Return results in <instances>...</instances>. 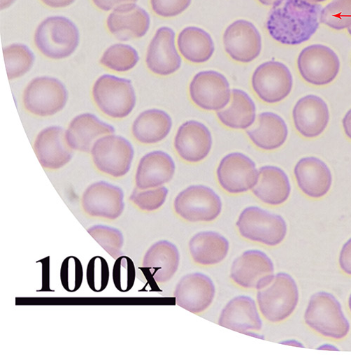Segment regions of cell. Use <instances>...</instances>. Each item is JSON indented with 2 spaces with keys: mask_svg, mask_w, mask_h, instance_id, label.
Listing matches in <instances>:
<instances>
[{
  "mask_svg": "<svg viewBox=\"0 0 351 358\" xmlns=\"http://www.w3.org/2000/svg\"><path fill=\"white\" fill-rule=\"evenodd\" d=\"M322 10L321 5L307 0H280L268 15L267 31L280 44L301 45L317 31Z\"/></svg>",
  "mask_w": 351,
  "mask_h": 358,
  "instance_id": "obj_1",
  "label": "cell"
},
{
  "mask_svg": "<svg viewBox=\"0 0 351 358\" xmlns=\"http://www.w3.org/2000/svg\"><path fill=\"white\" fill-rule=\"evenodd\" d=\"M80 43L76 25L64 17H50L37 28L35 34L36 48L48 58L64 59L71 57Z\"/></svg>",
  "mask_w": 351,
  "mask_h": 358,
  "instance_id": "obj_2",
  "label": "cell"
},
{
  "mask_svg": "<svg viewBox=\"0 0 351 358\" xmlns=\"http://www.w3.org/2000/svg\"><path fill=\"white\" fill-rule=\"evenodd\" d=\"M306 324L318 334L333 339L345 338L350 323L336 297L327 292H319L310 299L304 314Z\"/></svg>",
  "mask_w": 351,
  "mask_h": 358,
  "instance_id": "obj_3",
  "label": "cell"
},
{
  "mask_svg": "<svg viewBox=\"0 0 351 358\" xmlns=\"http://www.w3.org/2000/svg\"><path fill=\"white\" fill-rule=\"evenodd\" d=\"M257 301L262 316L273 323L282 322L295 310L299 293L294 279L280 272L268 286L257 290Z\"/></svg>",
  "mask_w": 351,
  "mask_h": 358,
  "instance_id": "obj_4",
  "label": "cell"
},
{
  "mask_svg": "<svg viewBox=\"0 0 351 358\" xmlns=\"http://www.w3.org/2000/svg\"><path fill=\"white\" fill-rule=\"evenodd\" d=\"M236 227L244 239L268 247L279 245L287 234V224L280 215L256 206L241 213Z\"/></svg>",
  "mask_w": 351,
  "mask_h": 358,
  "instance_id": "obj_5",
  "label": "cell"
},
{
  "mask_svg": "<svg viewBox=\"0 0 351 358\" xmlns=\"http://www.w3.org/2000/svg\"><path fill=\"white\" fill-rule=\"evenodd\" d=\"M92 96L99 109L114 119L127 117L136 103L131 80L111 75H103L97 79L93 86Z\"/></svg>",
  "mask_w": 351,
  "mask_h": 358,
  "instance_id": "obj_6",
  "label": "cell"
},
{
  "mask_svg": "<svg viewBox=\"0 0 351 358\" xmlns=\"http://www.w3.org/2000/svg\"><path fill=\"white\" fill-rule=\"evenodd\" d=\"M173 209L182 220L191 223L215 221L222 211V201L211 188L203 185L191 186L176 197Z\"/></svg>",
  "mask_w": 351,
  "mask_h": 358,
  "instance_id": "obj_7",
  "label": "cell"
},
{
  "mask_svg": "<svg viewBox=\"0 0 351 358\" xmlns=\"http://www.w3.org/2000/svg\"><path fill=\"white\" fill-rule=\"evenodd\" d=\"M65 85L52 77H38L34 79L24 93V104L31 113L41 116H52L62 111L68 101Z\"/></svg>",
  "mask_w": 351,
  "mask_h": 358,
  "instance_id": "obj_8",
  "label": "cell"
},
{
  "mask_svg": "<svg viewBox=\"0 0 351 358\" xmlns=\"http://www.w3.org/2000/svg\"><path fill=\"white\" fill-rule=\"evenodd\" d=\"M91 153L98 170L108 176L120 178L129 171L134 150L125 138L108 134L96 141Z\"/></svg>",
  "mask_w": 351,
  "mask_h": 358,
  "instance_id": "obj_9",
  "label": "cell"
},
{
  "mask_svg": "<svg viewBox=\"0 0 351 358\" xmlns=\"http://www.w3.org/2000/svg\"><path fill=\"white\" fill-rule=\"evenodd\" d=\"M275 275L273 262L258 250L242 253L233 262L230 271L233 282L246 289L259 290L271 284Z\"/></svg>",
  "mask_w": 351,
  "mask_h": 358,
  "instance_id": "obj_10",
  "label": "cell"
},
{
  "mask_svg": "<svg viewBox=\"0 0 351 358\" xmlns=\"http://www.w3.org/2000/svg\"><path fill=\"white\" fill-rule=\"evenodd\" d=\"M217 180L227 193L242 194L252 190L259 182V173L255 162L238 152L227 155L217 169Z\"/></svg>",
  "mask_w": 351,
  "mask_h": 358,
  "instance_id": "obj_11",
  "label": "cell"
},
{
  "mask_svg": "<svg viewBox=\"0 0 351 358\" xmlns=\"http://www.w3.org/2000/svg\"><path fill=\"white\" fill-rule=\"evenodd\" d=\"M252 87L263 102L275 104L289 95L293 87V78L284 64L270 61L261 64L255 71Z\"/></svg>",
  "mask_w": 351,
  "mask_h": 358,
  "instance_id": "obj_12",
  "label": "cell"
},
{
  "mask_svg": "<svg viewBox=\"0 0 351 358\" xmlns=\"http://www.w3.org/2000/svg\"><path fill=\"white\" fill-rule=\"evenodd\" d=\"M297 66L302 78L315 86L332 83L338 74L340 62L336 53L324 45H313L300 53Z\"/></svg>",
  "mask_w": 351,
  "mask_h": 358,
  "instance_id": "obj_13",
  "label": "cell"
},
{
  "mask_svg": "<svg viewBox=\"0 0 351 358\" xmlns=\"http://www.w3.org/2000/svg\"><path fill=\"white\" fill-rule=\"evenodd\" d=\"M189 95L199 108L208 111H220L229 104L232 90L223 74L206 71L194 76L189 85Z\"/></svg>",
  "mask_w": 351,
  "mask_h": 358,
  "instance_id": "obj_14",
  "label": "cell"
},
{
  "mask_svg": "<svg viewBox=\"0 0 351 358\" xmlns=\"http://www.w3.org/2000/svg\"><path fill=\"white\" fill-rule=\"evenodd\" d=\"M216 294L213 280L202 273L186 275L176 286L173 296L180 307L195 314H200L212 305Z\"/></svg>",
  "mask_w": 351,
  "mask_h": 358,
  "instance_id": "obj_15",
  "label": "cell"
},
{
  "mask_svg": "<svg viewBox=\"0 0 351 358\" xmlns=\"http://www.w3.org/2000/svg\"><path fill=\"white\" fill-rule=\"evenodd\" d=\"M226 52L235 62L249 64L261 54L262 42L255 26L246 20H238L226 30L223 37Z\"/></svg>",
  "mask_w": 351,
  "mask_h": 358,
  "instance_id": "obj_16",
  "label": "cell"
},
{
  "mask_svg": "<svg viewBox=\"0 0 351 358\" xmlns=\"http://www.w3.org/2000/svg\"><path fill=\"white\" fill-rule=\"evenodd\" d=\"M176 34L168 27L159 29L147 51L145 63L148 69L159 76H169L178 72L182 59L175 45Z\"/></svg>",
  "mask_w": 351,
  "mask_h": 358,
  "instance_id": "obj_17",
  "label": "cell"
},
{
  "mask_svg": "<svg viewBox=\"0 0 351 358\" xmlns=\"http://www.w3.org/2000/svg\"><path fill=\"white\" fill-rule=\"evenodd\" d=\"M174 148L183 160L189 163L200 162L207 158L212 150L211 131L199 121H187L176 134Z\"/></svg>",
  "mask_w": 351,
  "mask_h": 358,
  "instance_id": "obj_18",
  "label": "cell"
},
{
  "mask_svg": "<svg viewBox=\"0 0 351 358\" xmlns=\"http://www.w3.org/2000/svg\"><path fill=\"white\" fill-rule=\"evenodd\" d=\"M123 200L124 194L120 187L106 182H98L85 190L82 203L88 215L114 220L124 210Z\"/></svg>",
  "mask_w": 351,
  "mask_h": 358,
  "instance_id": "obj_19",
  "label": "cell"
},
{
  "mask_svg": "<svg viewBox=\"0 0 351 358\" xmlns=\"http://www.w3.org/2000/svg\"><path fill=\"white\" fill-rule=\"evenodd\" d=\"M292 117L297 131L305 138H313L321 135L327 128L329 112L322 99L310 94L296 102Z\"/></svg>",
  "mask_w": 351,
  "mask_h": 358,
  "instance_id": "obj_20",
  "label": "cell"
},
{
  "mask_svg": "<svg viewBox=\"0 0 351 358\" xmlns=\"http://www.w3.org/2000/svg\"><path fill=\"white\" fill-rule=\"evenodd\" d=\"M147 12L135 3L124 4L113 10L107 19L109 32L120 41L143 38L150 28Z\"/></svg>",
  "mask_w": 351,
  "mask_h": 358,
  "instance_id": "obj_21",
  "label": "cell"
},
{
  "mask_svg": "<svg viewBox=\"0 0 351 358\" xmlns=\"http://www.w3.org/2000/svg\"><path fill=\"white\" fill-rule=\"evenodd\" d=\"M34 148L42 166L49 169L62 168L73 157L66 131L59 126H50L42 130L37 136Z\"/></svg>",
  "mask_w": 351,
  "mask_h": 358,
  "instance_id": "obj_22",
  "label": "cell"
},
{
  "mask_svg": "<svg viewBox=\"0 0 351 358\" xmlns=\"http://www.w3.org/2000/svg\"><path fill=\"white\" fill-rule=\"evenodd\" d=\"M294 176L299 188L309 198L321 199L331 189L332 176L330 169L317 157L301 159L294 167Z\"/></svg>",
  "mask_w": 351,
  "mask_h": 358,
  "instance_id": "obj_23",
  "label": "cell"
},
{
  "mask_svg": "<svg viewBox=\"0 0 351 358\" xmlns=\"http://www.w3.org/2000/svg\"><path fill=\"white\" fill-rule=\"evenodd\" d=\"M176 171L173 158L166 152L155 150L139 161L135 181L140 190L155 189L171 181Z\"/></svg>",
  "mask_w": 351,
  "mask_h": 358,
  "instance_id": "obj_24",
  "label": "cell"
},
{
  "mask_svg": "<svg viewBox=\"0 0 351 358\" xmlns=\"http://www.w3.org/2000/svg\"><path fill=\"white\" fill-rule=\"evenodd\" d=\"M218 324L243 334L259 331L263 324L255 301L244 295L228 302L221 313Z\"/></svg>",
  "mask_w": 351,
  "mask_h": 358,
  "instance_id": "obj_25",
  "label": "cell"
},
{
  "mask_svg": "<svg viewBox=\"0 0 351 358\" xmlns=\"http://www.w3.org/2000/svg\"><path fill=\"white\" fill-rule=\"evenodd\" d=\"M115 131L112 125L101 120L95 115L83 113L71 122L66 135L68 143L73 150L89 152L99 137L113 134Z\"/></svg>",
  "mask_w": 351,
  "mask_h": 358,
  "instance_id": "obj_26",
  "label": "cell"
},
{
  "mask_svg": "<svg viewBox=\"0 0 351 358\" xmlns=\"http://www.w3.org/2000/svg\"><path fill=\"white\" fill-rule=\"evenodd\" d=\"M259 173V182L252 189L255 196L270 206L284 204L291 194V185L286 173L272 165L262 166Z\"/></svg>",
  "mask_w": 351,
  "mask_h": 358,
  "instance_id": "obj_27",
  "label": "cell"
},
{
  "mask_svg": "<svg viewBox=\"0 0 351 358\" xmlns=\"http://www.w3.org/2000/svg\"><path fill=\"white\" fill-rule=\"evenodd\" d=\"M180 254L177 246L167 241L155 243L146 252L143 265L155 282H168L178 272Z\"/></svg>",
  "mask_w": 351,
  "mask_h": 358,
  "instance_id": "obj_28",
  "label": "cell"
},
{
  "mask_svg": "<svg viewBox=\"0 0 351 358\" xmlns=\"http://www.w3.org/2000/svg\"><path fill=\"white\" fill-rule=\"evenodd\" d=\"M246 134L256 147L271 151L280 148L286 142L288 128L280 115L264 112L259 115L256 125Z\"/></svg>",
  "mask_w": 351,
  "mask_h": 358,
  "instance_id": "obj_29",
  "label": "cell"
},
{
  "mask_svg": "<svg viewBox=\"0 0 351 358\" xmlns=\"http://www.w3.org/2000/svg\"><path fill=\"white\" fill-rule=\"evenodd\" d=\"M189 252L193 261L198 265L211 266L220 264L229 252V242L215 231H201L189 241Z\"/></svg>",
  "mask_w": 351,
  "mask_h": 358,
  "instance_id": "obj_30",
  "label": "cell"
},
{
  "mask_svg": "<svg viewBox=\"0 0 351 358\" xmlns=\"http://www.w3.org/2000/svg\"><path fill=\"white\" fill-rule=\"evenodd\" d=\"M172 120L164 110L149 109L140 113L132 124L135 139L143 144H155L164 140L170 133Z\"/></svg>",
  "mask_w": 351,
  "mask_h": 358,
  "instance_id": "obj_31",
  "label": "cell"
},
{
  "mask_svg": "<svg viewBox=\"0 0 351 358\" xmlns=\"http://www.w3.org/2000/svg\"><path fill=\"white\" fill-rule=\"evenodd\" d=\"M217 116L221 123L229 129H247L256 121L257 107L247 92L234 89L231 104L217 111Z\"/></svg>",
  "mask_w": 351,
  "mask_h": 358,
  "instance_id": "obj_32",
  "label": "cell"
},
{
  "mask_svg": "<svg viewBox=\"0 0 351 358\" xmlns=\"http://www.w3.org/2000/svg\"><path fill=\"white\" fill-rule=\"evenodd\" d=\"M178 45L182 57L196 64L208 62L215 50L211 36L203 29L194 27L181 31L178 36Z\"/></svg>",
  "mask_w": 351,
  "mask_h": 358,
  "instance_id": "obj_33",
  "label": "cell"
},
{
  "mask_svg": "<svg viewBox=\"0 0 351 358\" xmlns=\"http://www.w3.org/2000/svg\"><path fill=\"white\" fill-rule=\"evenodd\" d=\"M3 55L9 80L22 77L33 67L35 56L24 45L14 44L3 48Z\"/></svg>",
  "mask_w": 351,
  "mask_h": 358,
  "instance_id": "obj_34",
  "label": "cell"
},
{
  "mask_svg": "<svg viewBox=\"0 0 351 358\" xmlns=\"http://www.w3.org/2000/svg\"><path fill=\"white\" fill-rule=\"evenodd\" d=\"M138 61V54L134 48L124 44H115L105 51L100 63L111 71L124 73L134 69Z\"/></svg>",
  "mask_w": 351,
  "mask_h": 358,
  "instance_id": "obj_35",
  "label": "cell"
},
{
  "mask_svg": "<svg viewBox=\"0 0 351 358\" xmlns=\"http://www.w3.org/2000/svg\"><path fill=\"white\" fill-rule=\"evenodd\" d=\"M320 23L341 31L351 27V0H333L322 9Z\"/></svg>",
  "mask_w": 351,
  "mask_h": 358,
  "instance_id": "obj_36",
  "label": "cell"
},
{
  "mask_svg": "<svg viewBox=\"0 0 351 358\" xmlns=\"http://www.w3.org/2000/svg\"><path fill=\"white\" fill-rule=\"evenodd\" d=\"M168 194L165 187L146 190L136 188L131 194L130 201L143 211L153 212L164 204Z\"/></svg>",
  "mask_w": 351,
  "mask_h": 358,
  "instance_id": "obj_37",
  "label": "cell"
},
{
  "mask_svg": "<svg viewBox=\"0 0 351 358\" xmlns=\"http://www.w3.org/2000/svg\"><path fill=\"white\" fill-rule=\"evenodd\" d=\"M110 270L106 260L100 256L90 259L87 268V280L89 288L94 292H101L107 287Z\"/></svg>",
  "mask_w": 351,
  "mask_h": 358,
  "instance_id": "obj_38",
  "label": "cell"
},
{
  "mask_svg": "<svg viewBox=\"0 0 351 358\" xmlns=\"http://www.w3.org/2000/svg\"><path fill=\"white\" fill-rule=\"evenodd\" d=\"M83 267L78 258L70 256L62 265L60 277L63 287L69 292H76L83 282Z\"/></svg>",
  "mask_w": 351,
  "mask_h": 358,
  "instance_id": "obj_39",
  "label": "cell"
},
{
  "mask_svg": "<svg viewBox=\"0 0 351 358\" xmlns=\"http://www.w3.org/2000/svg\"><path fill=\"white\" fill-rule=\"evenodd\" d=\"M136 269L133 261L128 257L117 259L113 269V280L115 288L121 292H127L134 287Z\"/></svg>",
  "mask_w": 351,
  "mask_h": 358,
  "instance_id": "obj_40",
  "label": "cell"
},
{
  "mask_svg": "<svg viewBox=\"0 0 351 358\" xmlns=\"http://www.w3.org/2000/svg\"><path fill=\"white\" fill-rule=\"evenodd\" d=\"M192 2V0H150V6L157 16L172 18L185 12Z\"/></svg>",
  "mask_w": 351,
  "mask_h": 358,
  "instance_id": "obj_41",
  "label": "cell"
},
{
  "mask_svg": "<svg viewBox=\"0 0 351 358\" xmlns=\"http://www.w3.org/2000/svg\"><path fill=\"white\" fill-rule=\"evenodd\" d=\"M338 262L341 271L351 275V238L342 247Z\"/></svg>",
  "mask_w": 351,
  "mask_h": 358,
  "instance_id": "obj_42",
  "label": "cell"
},
{
  "mask_svg": "<svg viewBox=\"0 0 351 358\" xmlns=\"http://www.w3.org/2000/svg\"><path fill=\"white\" fill-rule=\"evenodd\" d=\"M92 2L99 10L109 12L124 4H136L138 0H92Z\"/></svg>",
  "mask_w": 351,
  "mask_h": 358,
  "instance_id": "obj_43",
  "label": "cell"
},
{
  "mask_svg": "<svg viewBox=\"0 0 351 358\" xmlns=\"http://www.w3.org/2000/svg\"><path fill=\"white\" fill-rule=\"evenodd\" d=\"M38 262L43 264V288L40 292H53L50 289V257Z\"/></svg>",
  "mask_w": 351,
  "mask_h": 358,
  "instance_id": "obj_44",
  "label": "cell"
},
{
  "mask_svg": "<svg viewBox=\"0 0 351 358\" xmlns=\"http://www.w3.org/2000/svg\"><path fill=\"white\" fill-rule=\"evenodd\" d=\"M76 0H41L46 6L51 8H64L71 6Z\"/></svg>",
  "mask_w": 351,
  "mask_h": 358,
  "instance_id": "obj_45",
  "label": "cell"
},
{
  "mask_svg": "<svg viewBox=\"0 0 351 358\" xmlns=\"http://www.w3.org/2000/svg\"><path fill=\"white\" fill-rule=\"evenodd\" d=\"M342 124L345 135L351 140V109L345 115L342 120Z\"/></svg>",
  "mask_w": 351,
  "mask_h": 358,
  "instance_id": "obj_46",
  "label": "cell"
},
{
  "mask_svg": "<svg viewBox=\"0 0 351 358\" xmlns=\"http://www.w3.org/2000/svg\"><path fill=\"white\" fill-rule=\"evenodd\" d=\"M15 2V0H0V7L3 10L12 6Z\"/></svg>",
  "mask_w": 351,
  "mask_h": 358,
  "instance_id": "obj_47",
  "label": "cell"
},
{
  "mask_svg": "<svg viewBox=\"0 0 351 358\" xmlns=\"http://www.w3.org/2000/svg\"><path fill=\"white\" fill-rule=\"evenodd\" d=\"M280 0H258V2L264 6H273Z\"/></svg>",
  "mask_w": 351,
  "mask_h": 358,
  "instance_id": "obj_48",
  "label": "cell"
},
{
  "mask_svg": "<svg viewBox=\"0 0 351 358\" xmlns=\"http://www.w3.org/2000/svg\"><path fill=\"white\" fill-rule=\"evenodd\" d=\"M318 349L338 350L335 346L331 345H328V344L323 345L320 346Z\"/></svg>",
  "mask_w": 351,
  "mask_h": 358,
  "instance_id": "obj_49",
  "label": "cell"
},
{
  "mask_svg": "<svg viewBox=\"0 0 351 358\" xmlns=\"http://www.w3.org/2000/svg\"><path fill=\"white\" fill-rule=\"evenodd\" d=\"M307 1H308L311 3L318 4L320 3L325 2V1H327V0H307Z\"/></svg>",
  "mask_w": 351,
  "mask_h": 358,
  "instance_id": "obj_50",
  "label": "cell"
},
{
  "mask_svg": "<svg viewBox=\"0 0 351 358\" xmlns=\"http://www.w3.org/2000/svg\"><path fill=\"white\" fill-rule=\"evenodd\" d=\"M348 306H349L350 311L351 313V294L348 299Z\"/></svg>",
  "mask_w": 351,
  "mask_h": 358,
  "instance_id": "obj_51",
  "label": "cell"
},
{
  "mask_svg": "<svg viewBox=\"0 0 351 358\" xmlns=\"http://www.w3.org/2000/svg\"><path fill=\"white\" fill-rule=\"evenodd\" d=\"M349 34L351 36V27L348 29Z\"/></svg>",
  "mask_w": 351,
  "mask_h": 358,
  "instance_id": "obj_52",
  "label": "cell"
}]
</instances>
